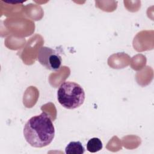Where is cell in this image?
Here are the masks:
<instances>
[{"instance_id": "cell-1", "label": "cell", "mask_w": 154, "mask_h": 154, "mask_svg": "<svg viewBox=\"0 0 154 154\" xmlns=\"http://www.w3.org/2000/svg\"><path fill=\"white\" fill-rule=\"evenodd\" d=\"M23 135L26 142L34 147H43L51 143L55 137V128L45 112L31 117L25 123Z\"/></svg>"}, {"instance_id": "cell-2", "label": "cell", "mask_w": 154, "mask_h": 154, "mask_svg": "<svg viewBox=\"0 0 154 154\" xmlns=\"http://www.w3.org/2000/svg\"><path fill=\"white\" fill-rule=\"evenodd\" d=\"M58 102L66 109H73L82 105L85 100V91L78 84L65 81L57 91Z\"/></svg>"}, {"instance_id": "cell-3", "label": "cell", "mask_w": 154, "mask_h": 154, "mask_svg": "<svg viewBox=\"0 0 154 154\" xmlns=\"http://www.w3.org/2000/svg\"><path fill=\"white\" fill-rule=\"evenodd\" d=\"M37 59L46 69L51 71L60 70L62 58L58 51L47 46H42L37 54Z\"/></svg>"}, {"instance_id": "cell-4", "label": "cell", "mask_w": 154, "mask_h": 154, "mask_svg": "<svg viewBox=\"0 0 154 154\" xmlns=\"http://www.w3.org/2000/svg\"><path fill=\"white\" fill-rule=\"evenodd\" d=\"M85 148L80 141H71L65 148L66 154H83Z\"/></svg>"}, {"instance_id": "cell-5", "label": "cell", "mask_w": 154, "mask_h": 154, "mask_svg": "<svg viewBox=\"0 0 154 154\" xmlns=\"http://www.w3.org/2000/svg\"><path fill=\"white\" fill-rule=\"evenodd\" d=\"M103 148V144L101 140L96 137L90 139L87 143V150L91 153H96Z\"/></svg>"}]
</instances>
